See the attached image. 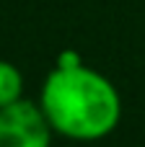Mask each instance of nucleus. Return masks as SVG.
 Masks as SVG:
<instances>
[{
  "mask_svg": "<svg viewBox=\"0 0 145 147\" xmlns=\"http://www.w3.org/2000/svg\"><path fill=\"white\" fill-rule=\"evenodd\" d=\"M42 109L54 132L80 142L106 137L122 116L117 88L96 70L86 67L75 52H65L47 75Z\"/></svg>",
  "mask_w": 145,
  "mask_h": 147,
  "instance_id": "f257e3e1",
  "label": "nucleus"
},
{
  "mask_svg": "<svg viewBox=\"0 0 145 147\" xmlns=\"http://www.w3.org/2000/svg\"><path fill=\"white\" fill-rule=\"evenodd\" d=\"M52 124L42 106L16 101L0 109V147H49Z\"/></svg>",
  "mask_w": 145,
  "mask_h": 147,
  "instance_id": "f03ea898",
  "label": "nucleus"
},
{
  "mask_svg": "<svg viewBox=\"0 0 145 147\" xmlns=\"http://www.w3.org/2000/svg\"><path fill=\"white\" fill-rule=\"evenodd\" d=\"M21 90H23V78L18 67L13 62L0 59V109L21 101Z\"/></svg>",
  "mask_w": 145,
  "mask_h": 147,
  "instance_id": "7ed1b4c3",
  "label": "nucleus"
}]
</instances>
